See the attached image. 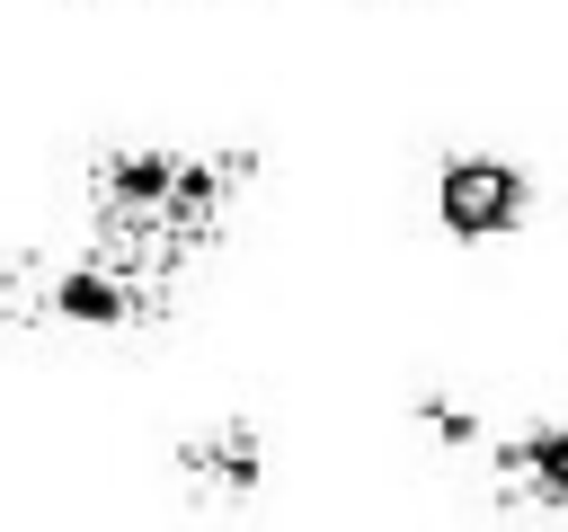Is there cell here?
Returning <instances> with one entry per match:
<instances>
[{"instance_id":"1","label":"cell","mask_w":568,"mask_h":532,"mask_svg":"<svg viewBox=\"0 0 568 532\" xmlns=\"http://www.w3.org/2000/svg\"><path fill=\"white\" fill-rule=\"evenodd\" d=\"M257 186L248 142H106L80 168V231L106 266L142 275L151 293H186V275L231 239Z\"/></svg>"},{"instance_id":"2","label":"cell","mask_w":568,"mask_h":532,"mask_svg":"<svg viewBox=\"0 0 568 532\" xmlns=\"http://www.w3.org/2000/svg\"><path fill=\"white\" fill-rule=\"evenodd\" d=\"M426 213L444 239L462 248H497V239H524L532 213H541V177L497 151V142H444L435 168H426Z\"/></svg>"},{"instance_id":"3","label":"cell","mask_w":568,"mask_h":532,"mask_svg":"<svg viewBox=\"0 0 568 532\" xmlns=\"http://www.w3.org/2000/svg\"><path fill=\"white\" fill-rule=\"evenodd\" d=\"M178 488L195 497V505H213V514H240V505H257L266 497V426L257 417H204V426H186L178 434Z\"/></svg>"},{"instance_id":"4","label":"cell","mask_w":568,"mask_h":532,"mask_svg":"<svg viewBox=\"0 0 568 532\" xmlns=\"http://www.w3.org/2000/svg\"><path fill=\"white\" fill-rule=\"evenodd\" d=\"M488 488L524 514H568V417H524V426H488L479 443Z\"/></svg>"},{"instance_id":"5","label":"cell","mask_w":568,"mask_h":532,"mask_svg":"<svg viewBox=\"0 0 568 532\" xmlns=\"http://www.w3.org/2000/svg\"><path fill=\"white\" fill-rule=\"evenodd\" d=\"M408 417H417V434H426L435 452H470V461H479V443H488V417H479L470 399H453V390H417Z\"/></svg>"}]
</instances>
